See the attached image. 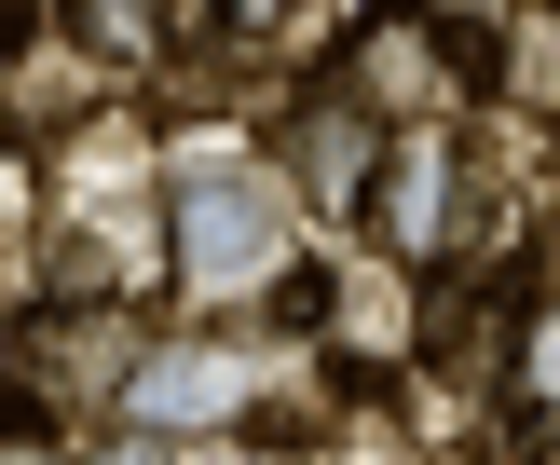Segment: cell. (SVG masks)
<instances>
[{
    "label": "cell",
    "mask_w": 560,
    "mask_h": 465,
    "mask_svg": "<svg viewBox=\"0 0 560 465\" xmlns=\"http://www.w3.org/2000/svg\"><path fill=\"white\" fill-rule=\"evenodd\" d=\"M273 151H288V191H301V206H328V219H370V178H383V124L342 96V82H328V96H301Z\"/></svg>",
    "instance_id": "2"
},
{
    "label": "cell",
    "mask_w": 560,
    "mask_h": 465,
    "mask_svg": "<svg viewBox=\"0 0 560 465\" xmlns=\"http://www.w3.org/2000/svg\"><path fill=\"white\" fill-rule=\"evenodd\" d=\"M452 137H383V178H370V219H383V246H397V260H438V233H452Z\"/></svg>",
    "instance_id": "3"
},
{
    "label": "cell",
    "mask_w": 560,
    "mask_h": 465,
    "mask_svg": "<svg viewBox=\"0 0 560 465\" xmlns=\"http://www.w3.org/2000/svg\"><path fill=\"white\" fill-rule=\"evenodd\" d=\"M438 42H452V27H424L410 0H383V14L355 27V69H342V96L370 109V124H383V109H410V96L438 82Z\"/></svg>",
    "instance_id": "4"
},
{
    "label": "cell",
    "mask_w": 560,
    "mask_h": 465,
    "mask_svg": "<svg viewBox=\"0 0 560 465\" xmlns=\"http://www.w3.org/2000/svg\"><path fill=\"white\" fill-rule=\"evenodd\" d=\"M506 82L560 109V14H520V69H506Z\"/></svg>",
    "instance_id": "6"
},
{
    "label": "cell",
    "mask_w": 560,
    "mask_h": 465,
    "mask_svg": "<svg viewBox=\"0 0 560 465\" xmlns=\"http://www.w3.org/2000/svg\"><path fill=\"white\" fill-rule=\"evenodd\" d=\"M246 383H233V356H137V438H164V425H206V410H233Z\"/></svg>",
    "instance_id": "5"
},
{
    "label": "cell",
    "mask_w": 560,
    "mask_h": 465,
    "mask_svg": "<svg viewBox=\"0 0 560 465\" xmlns=\"http://www.w3.org/2000/svg\"><path fill=\"white\" fill-rule=\"evenodd\" d=\"M14 27H27V0H0V55H14Z\"/></svg>",
    "instance_id": "9"
},
{
    "label": "cell",
    "mask_w": 560,
    "mask_h": 465,
    "mask_svg": "<svg viewBox=\"0 0 560 465\" xmlns=\"http://www.w3.org/2000/svg\"><path fill=\"white\" fill-rule=\"evenodd\" d=\"M96 465H164V438H124V452H96Z\"/></svg>",
    "instance_id": "8"
},
{
    "label": "cell",
    "mask_w": 560,
    "mask_h": 465,
    "mask_svg": "<svg viewBox=\"0 0 560 465\" xmlns=\"http://www.w3.org/2000/svg\"><path fill=\"white\" fill-rule=\"evenodd\" d=\"M0 465H55V438H42V425H14V438H0Z\"/></svg>",
    "instance_id": "7"
},
{
    "label": "cell",
    "mask_w": 560,
    "mask_h": 465,
    "mask_svg": "<svg viewBox=\"0 0 560 465\" xmlns=\"http://www.w3.org/2000/svg\"><path fill=\"white\" fill-rule=\"evenodd\" d=\"M164 260L191 274L206 301H246L260 274H288V191H260V178H233V164H191L178 191H164Z\"/></svg>",
    "instance_id": "1"
}]
</instances>
